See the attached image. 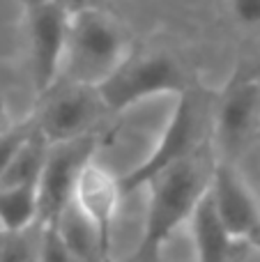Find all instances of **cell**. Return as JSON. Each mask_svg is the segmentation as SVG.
<instances>
[{"instance_id": "cell-2", "label": "cell", "mask_w": 260, "mask_h": 262, "mask_svg": "<svg viewBox=\"0 0 260 262\" xmlns=\"http://www.w3.org/2000/svg\"><path fill=\"white\" fill-rule=\"evenodd\" d=\"M207 180L196 154L170 163L161 172H157L145 186H150L147 214L143 235L136 251L132 255L155 258L161 255L164 244L173 237L180 226L189 223L198 200L207 189Z\"/></svg>"}, {"instance_id": "cell-3", "label": "cell", "mask_w": 260, "mask_h": 262, "mask_svg": "<svg viewBox=\"0 0 260 262\" xmlns=\"http://www.w3.org/2000/svg\"><path fill=\"white\" fill-rule=\"evenodd\" d=\"M187 88L180 64L168 53H129L118 69L97 88L109 113H122L157 95H180Z\"/></svg>"}, {"instance_id": "cell-24", "label": "cell", "mask_w": 260, "mask_h": 262, "mask_svg": "<svg viewBox=\"0 0 260 262\" xmlns=\"http://www.w3.org/2000/svg\"><path fill=\"white\" fill-rule=\"evenodd\" d=\"M23 3H26V9H28V7H32V5H39V3H44V0H23Z\"/></svg>"}, {"instance_id": "cell-17", "label": "cell", "mask_w": 260, "mask_h": 262, "mask_svg": "<svg viewBox=\"0 0 260 262\" xmlns=\"http://www.w3.org/2000/svg\"><path fill=\"white\" fill-rule=\"evenodd\" d=\"M37 262H78L60 239L53 223H39V253Z\"/></svg>"}, {"instance_id": "cell-5", "label": "cell", "mask_w": 260, "mask_h": 262, "mask_svg": "<svg viewBox=\"0 0 260 262\" xmlns=\"http://www.w3.org/2000/svg\"><path fill=\"white\" fill-rule=\"evenodd\" d=\"M44 104L39 106L35 127L49 143L72 140L78 136L92 134L95 124L104 113H109L97 88L81 83H55L49 92L41 95Z\"/></svg>"}, {"instance_id": "cell-19", "label": "cell", "mask_w": 260, "mask_h": 262, "mask_svg": "<svg viewBox=\"0 0 260 262\" xmlns=\"http://www.w3.org/2000/svg\"><path fill=\"white\" fill-rule=\"evenodd\" d=\"M60 3L67 7V12H74V9L92 7V5H97V0H60Z\"/></svg>"}, {"instance_id": "cell-6", "label": "cell", "mask_w": 260, "mask_h": 262, "mask_svg": "<svg viewBox=\"0 0 260 262\" xmlns=\"http://www.w3.org/2000/svg\"><path fill=\"white\" fill-rule=\"evenodd\" d=\"M97 140L92 134L72 140L49 143L44 166L37 177V207L39 223H51L60 209L72 200L81 168L90 157H95Z\"/></svg>"}, {"instance_id": "cell-13", "label": "cell", "mask_w": 260, "mask_h": 262, "mask_svg": "<svg viewBox=\"0 0 260 262\" xmlns=\"http://www.w3.org/2000/svg\"><path fill=\"white\" fill-rule=\"evenodd\" d=\"M39 223L37 182L0 186V232H21Z\"/></svg>"}, {"instance_id": "cell-23", "label": "cell", "mask_w": 260, "mask_h": 262, "mask_svg": "<svg viewBox=\"0 0 260 262\" xmlns=\"http://www.w3.org/2000/svg\"><path fill=\"white\" fill-rule=\"evenodd\" d=\"M249 74H251V76H253V78H258V81H260V58H258L256 67H253V69H251V72H249Z\"/></svg>"}, {"instance_id": "cell-9", "label": "cell", "mask_w": 260, "mask_h": 262, "mask_svg": "<svg viewBox=\"0 0 260 262\" xmlns=\"http://www.w3.org/2000/svg\"><path fill=\"white\" fill-rule=\"evenodd\" d=\"M122 198L124 195L120 189V177H115L95 157L88 159L76 180L72 200L95 223L97 232L101 237V244L111 255H113V223Z\"/></svg>"}, {"instance_id": "cell-12", "label": "cell", "mask_w": 260, "mask_h": 262, "mask_svg": "<svg viewBox=\"0 0 260 262\" xmlns=\"http://www.w3.org/2000/svg\"><path fill=\"white\" fill-rule=\"evenodd\" d=\"M51 223L78 262H113V255L101 244L95 223L78 209L74 200H69Z\"/></svg>"}, {"instance_id": "cell-20", "label": "cell", "mask_w": 260, "mask_h": 262, "mask_svg": "<svg viewBox=\"0 0 260 262\" xmlns=\"http://www.w3.org/2000/svg\"><path fill=\"white\" fill-rule=\"evenodd\" d=\"M247 244H251V246H256V249H260V223L256 226V230H253L251 235H249Z\"/></svg>"}, {"instance_id": "cell-1", "label": "cell", "mask_w": 260, "mask_h": 262, "mask_svg": "<svg viewBox=\"0 0 260 262\" xmlns=\"http://www.w3.org/2000/svg\"><path fill=\"white\" fill-rule=\"evenodd\" d=\"M129 53L127 32L115 16L97 5L74 9L67 21L60 81L99 88Z\"/></svg>"}, {"instance_id": "cell-14", "label": "cell", "mask_w": 260, "mask_h": 262, "mask_svg": "<svg viewBox=\"0 0 260 262\" xmlns=\"http://www.w3.org/2000/svg\"><path fill=\"white\" fill-rule=\"evenodd\" d=\"M46 152H49V140L35 127L30 131V136L26 138V143L21 145V149L16 152V157L12 159V163H9V168L5 170V175L0 177V186L37 182L41 166H44Z\"/></svg>"}, {"instance_id": "cell-8", "label": "cell", "mask_w": 260, "mask_h": 262, "mask_svg": "<svg viewBox=\"0 0 260 262\" xmlns=\"http://www.w3.org/2000/svg\"><path fill=\"white\" fill-rule=\"evenodd\" d=\"M207 195L226 232L233 239L247 244L249 235L260 223V205L230 161L221 159L212 168L210 180H207Z\"/></svg>"}, {"instance_id": "cell-7", "label": "cell", "mask_w": 260, "mask_h": 262, "mask_svg": "<svg viewBox=\"0 0 260 262\" xmlns=\"http://www.w3.org/2000/svg\"><path fill=\"white\" fill-rule=\"evenodd\" d=\"M69 12L60 0H44L28 7L30 32V67L37 95L49 92L60 81Z\"/></svg>"}, {"instance_id": "cell-11", "label": "cell", "mask_w": 260, "mask_h": 262, "mask_svg": "<svg viewBox=\"0 0 260 262\" xmlns=\"http://www.w3.org/2000/svg\"><path fill=\"white\" fill-rule=\"evenodd\" d=\"M189 226H191L193 249H196V262H235V251L242 242L233 239L221 226L210 195H207V189L198 200L189 219Z\"/></svg>"}, {"instance_id": "cell-4", "label": "cell", "mask_w": 260, "mask_h": 262, "mask_svg": "<svg viewBox=\"0 0 260 262\" xmlns=\"http://www.w3.org/2000/svg\"><path fill=\"white\" fill-rule=\"evenodd\" d=\"M201 134H203L201 97L193 90H189V85H187L178 95V106H175V111H173V118L166 124L155 152H152L141 166L134 168L132 172L120 177L122 195L145 186L157 172L168 168L170 163L180 161V159L193 157L198 149V143H201Z\"/></svg>"}, {"instance_id": "cell-15", "label": "cell", "mask_w": 260, "mask_h": 262, "mask_svg": "<svg viewBox=\"0 0 260 262\" xmlns=\"http://www.w3.org/2000/svg\"><path fill=\"white\" fill-rule=\"evenodd\" d=\"M39 253V223L21 232L5 235L0 246V262H37Z\"/></svg>"}, {"instance_id": "cell-18", "label": "cell", "mask_w": 260, "mask_h": 262, "mask_svg": "<svg viewBox=\"0 0 260 262\" xmlns=\"http://www.w3.org/2000/svg\"><path fill=\"white\" fill-rule=\"evenodd\" d=\"M233 16L240 26L258 28L260 26V0H230Z\"/></svg>"}, {"instance_id": "cell-16", "label": "cell", "mask_w": 260, "mask_h": 262, "mask_svg": "<svg viewBox=\"0 0 260 262\" xmlns=\"http://www.w3.org/2000/svg\"><path fill=\"white\" fill-rule=\"evenodd\" d=\"M35 129V120H26L18 124H9L0 131V177L5 175V170L9 168L12 159L16 157V152L21 149V145L26 143V138L30 136V131Z\"/></svg>"}, {"instance_id": "cell-10", "label": "cell", "mask_w": 260, "mask_h": 262, "mask_svg": "<svg viewBox=\"0 0 260 262\" xmlns=\"http://www.w3.org/2000/svg\"><path fill=\"white\" fill-rule=\"evenodd\" d=\"M214 120V136L226 154H235L260 120V81L251 74L237 76L221 95Z\"/></svg>"}, {"instance_id": "cell-21", "label": "cell", "mask_w": 260, "mask_h": 262, "mask_svg": "<svg viewBox=\"0 0 260 262\" xmlns=\"http://www.w3.org/2000/svg\"><path fill=\"white\" fill-rule=\"evenodd\" d=\"M127 262H164V255H155V258H138V255H129Z\"/></svg>"}, {"instance_id": "cell-22", "label": "cell", "mask_w": 260, "mask_h": 262, "mask_svg": "<svg viewBox=\"0 0 260 262\" xmlns=\"http://www.w3.org/2000/svg\"><path fill=\"white\" fill-rule=\"evenodd\" d=\"M7 124H5V104H3V99H0V131H3Z\"/></svg>"}]
</instances>
